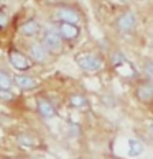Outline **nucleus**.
I'll return each mask as SVG.
<instances>
[{"label":"nucleus","instance_id":"f257e3e1","mask_svg":"<svg viewBox=\"0 0 153 159\" xmlns=\"http://www.w3.org/2000/svg\"><path fill=\"white\" fill-rule=\"evenodd\" d=\"M76 62L84 72H99L104 67L102 56L96 54V52H82L76 57Z\"/></svg>","mask_w":153,"mask_h":159},{"label":"nucleus","instance_id":"7ed1b4c3","mask_svg":"<svg viewBox=\"0 0 153 159\" xmlns=\"http://www.w3.org/2000/svg\"><path fill=\"white\" fill-rule=\"evenodd\" d=\"M8 61L17 70H22V72L30 70L33 66V61L30 59V56H26L25 52H22L18 49H12L8 52Z\"/></svg>","mask_w":153,"mask_h":159},{"label":"nucleus","instance_id":"423d86ee","mask_svg":"<svg viewBox=\"0 0 153 159\" xmlns=\"http://www.w3.org/2000/svg\"><path fill=\"white\" fill-rule=\"evenodd\" d=\"M135 25H137V18H135V13H132V11H125V13H122L115 20V26L120 33L132 31L135 28Z\"/></svg>","mask_w":153,"mask_h":159},{"label":"nucleus","instance_id":"6e6552de","mask_svg":"<svg viewBox=\"0 0 153 159\" xmlns=\"http://www.w3.org/2000/svg\"><path fill=\"white\" fill-rule=\"evenodd\" d=\"M13 84L22 90H33L38 85V80L35 77H31V75H26V74H17L13 77Z\"/></svg>","mask_w":153,"mask_h":159},{"label":"nucleus","instance_id":"aec40b11","mask_svg":"<svg viewBox=\"0 0 153 159\" xmlns=\"http://www.w3.org/2000/svg\"><path fill=\"white\" fill-rule=\"evenodd\" d=\"M150 129H151V133H153V123H151V126H150Z\"/></svg>","mask_w":153,"mask_h":159},{"label":"nucleus","instance_id":"dca6fc26","mask_svg":"<svg viewBox=\"0 0 153 159\" xmlns=\"http://www.w3.org/2000/svg\"><path fill=\"white\" fill-rule=\"evenodd\" d=\"M8 20H10V15L5 7H0V30H5V26L8 25Z\"/></svg>","mask_w":153,"mask_h":159},{"label":"nucleus","instance_id":"39448f33","mask_svg":"<svg viewBox=\"0 0 153 159\" xmlns=\"http://www.w3.org/2000/svg\"><path fill=\"white\" fill-rule=\"evenodd\" d=\"M55 18L60 23H69V25H78L81 16L73 7H58L55 11Z\"/></svg>","mask_w":153,"mask_h":159},{"label":"nucleus","instance_id":"a211bd4d","mask_svg":"<svg viewBox=\"0 0 153 159\" xmlns=\"http://www.w3.org/2000/svg\"><path fill=\"white\" fill-rule=\"evenodd\" d=\"M143 69H145V74L148 75V79L153 80V61H151V59H150V61H146V62H145V66H143Z\"/></svg>","mask_w":153,"mask_h":159},{"label":"nucleus","instance_id":"1a4fd4ad","mask_svg":"<svg viewBox=\"0 0 153 159\" xmlns=\"http://www.w3.org/2000/svg\"><path fill=\"white\" fill-rule=\"evenodd\" d=\"M36 111L43 116V118L50 120L56 115V110H55V105H53L48 98H40L36 102Z\"/></svg>","mask_w":153,"mask_h":159},{"label":"nucleus","instance_id":"ddd939ff","mask_svg":"<svg viewBox=\"0 0 153 159\" xmlns=\"http://www.w3.org/2000/svg\"><path fill=\"white\" fill-rule=\"evenodd\" d=\"M69 105L73 108H78V110H82L87 107V98L82 95V93H71L69 95Z\"/></svg>","mask_w":153,"mask_h":159},{"label":"nucleus","instance_id":"6ab92c4d","mask_svg":"<svg viewBox=\"0 0 153 159\" xmlns=\"http://www.w3.org/2000/svg\"><path fill=\"white\" fill-rule=\"evenodd\" d=\"M0 98L2 100H13L15 97H13V92H10V90H0Z\"/></svg>","mask_w":153,"mask_h":159},{"label":"nucleus","instance_id":"f03ea898","mask_svg":"<svg viewBox=\"0 0 153 159\" xmlns=\"http://www.w3.org/2000/svg\"><path fill=\"white\" fill-rule=\"evenodd\" d=\"M40 43L45 46V49L48 52H60L63 49V38L60 36L58 30H53V28H48L43 31Z\"/></svg>","mask_w":153,"mask_h":159},{"label":"nucleus","instance_id":"20e7f679","mask_svg":"<svg viewBox=\"0 0 153 159\" xmlns=\"http://www.w3.org/2000/svg\"><path fill=\"white\" fill-rule=\"evenodd\" d=\"M135 97L145 105H153V80H143L135 87Z\"/></svg>","mask_w":153,"mask_h":159},{"label":"nucleus","instance_id":"f8f14e48","mask_svg":"<svg viewBox=\"0 0 153 159\" xmlns=\"http://www.w3.org/2000/svg\"><path fill=\"white\" fill-rule=\"evenodd\" d=\"M145 151V144L140 139H128L127 141V156L128 157H140Z\"/></svg>","mask_w":153,"mask_h":159},{"label":"nucleus","instance_id":"f3484780","mask_svg":"<svg viewBox=\"0 0 153 159\" xmlns=\"http://www.w3.org/2000/svg\"><path fill=\"white\" fill-rule=\"evenodd\" d=\"M110 61H112V66H114V67H119L120 64L125 62L127 59H125V56H123L122 52H114L112 57H110Z\"/></svg>","mask_w":153,"mask_h":159},{"label":"nucleus","instance_id":"2eb2a0df","mask_svg":"<svg viewBox=\"0 0 153 159\" xmlns=\"http://www.w3.org/2000/svg\"><path fill=\"white\" fill-rule=\"evenodd\" d=\"M12 84H13V79H12L7 72L0 70V90H10Z\"/></svg>","mask_w":153,"mask_h":159},{"label":"nucleus","instance_id":"4468645a","mask_svg":"<svg viewBox=\"0 0 153 159\" xmlns=\"http://www.w3.org/2000/svg\"><path fill=\"white\" fill-rule=\"evenodd\" d=\"M17 141H18V144L22 146V148H35V146H36V138L31 136V134H28V133L18 134Z\"/></svg>","mask_w":153,"mask_h":159},{"label":"nucleus","instance_id":"9b49d317","mask_svg":"<svg viewBox=\"0 0 153 159\" xmlns=\"http://www.w3.org/2000/svg\"><path fill=\"white\" fill-rule=\"evenodd\" d=\"M41 30V26H40V23L36 20H26L25 23H22V26H20V31L23 36H28V38H31V36H36V34L40 33Z\"/></svg>","mask_w":153,"mask_h":159},{"label":"nucleus","instance_id":"0eeeda50","mask_svg":"<svg viewBox=\"0 0 153 159\" xmlns=\"http://www.w3.org/2000/svg\"><path fill=\"white\" fill-rule=\"evenodd\" d=\"M28 56H30V59L36 64H43L48 61L50 57V52L45 49V46L41 43H33L28 46Z\"/></svg>","mask_w":153,"mask_h":159},{"label":"nucleus","instance_id":"9d476101","mask_svg":"<svg viewBox=\"0 0 153 159\" xmlns=\"http://www.w3.org/2000/svg\"><path fill=\"white\" fill-rule=\"evenodd\" d=\"M58 33L63 39H76L79 36V26L78 25H69V23H60L58 26Z\"/></svg>","mask_w":153,"mask_h":159}]
</instances>
